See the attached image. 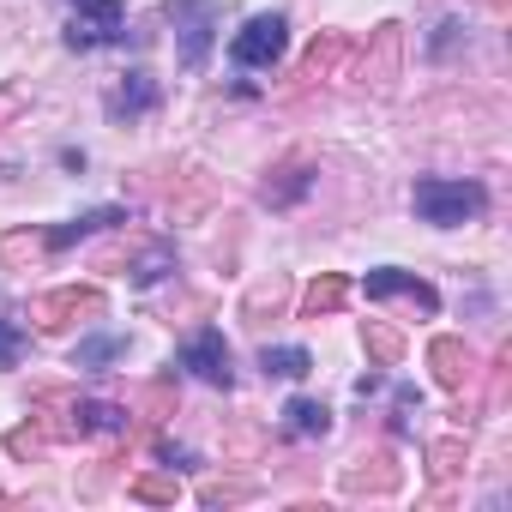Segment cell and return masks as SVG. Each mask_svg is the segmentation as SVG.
Instances as JSON below:
<instances>
[{
  "instance_id": "1f68e13d",
  "label": "cell",
  "mask_w": 512,
  "mask_h": 512,
  "mask_svg": "<svg viewBox=\"0 0 512 512\" xmlns=\"http://www.w3.org/2000/svg\"><path fill=\"white\" fill-rule=\"evenodd\" d=\"M482 7H488V13H494V19H506V0H482Z\"/></svg>"
},
{
  "instance_id": "d4e9b609",
  "label": "cell",
  "mask_w": 512,
  "mask_h": 512,
  "mask_svg": "<svg viewBox=\"0 0 512 512\" xmlns=\"http://www.w3.org/2000/svg\"><path fill=\"white\" fill-rule=\"evenodd\" d=\"M127 494H133V500H145V506H175V494H181V488H175V476L145 470V476H133V482H127Z\"/></svg>"
},
{
  "instance_id": "277c9868",
  "label": "cell",
  "mask_w": 512,
  "mask_h": 512,
  "mask_svg": "<svg viewBox=\"0 0 512 512\" xmlns=\"http://www.w3.org/2000/svg\"><path fill=\"white\" fill-rule=\"evenodd\" d=\"M284 43H290L284 13H253V19L229 37V61L247 67V73H260V67H272V61L284 55Z\"/></svg>"
},
{
  "instance_id": "603a6c76",
  "label": "cell",
  "mask_w": 512,
  "mask_h": 512,
  "mask_svg": "<svg viewBox=\"0 0 512 512\" xmlns=\"http://www.w3.org/2000/svg\"><path fill=\"white\" fill-rule=\"evenodd\" d=\"M260 368H266V374H278V380H302V374L314 368V356H308L302 344H278V350L266 344V350H260Z\"/></svg>"
},
{
  "instance_id": "4dcf8cb0",
  "label": "cell",
  "mask_w": 512,
  "mask_h": 512,
  "mask_svg": "<svg viewBox=\"0 0 512 512\" xmlns=\"http://www.w3.org/2000/svg\"><path fill=\"white\" fill-rule=\"evenodd\" d=\"M229 452H235V458H253V452H260V434H253V428H235V434H229Z\"/></svg>"
},
{
  "instance_id": "d6a6232c",
  "label": "cell",
  "mask_w": 512,
  "mask_h": 512,
  "mask_svg": "<svg viewBox=\"0 0 512 512\" xmlns=\"http://www.w3.org/2000/svg\"><path fill=\"white\" fill-rule=\"evenodd\" d=\"M0 500H7V494H0Z\"/></svg>"
},
{
  "instance_id": "7a4b0ae2",
  "label": "cell",
  "mask_w": 512,
  "mask_h": 512,
  "mask_svg": "<svg viewBox=\"0 0 512 512\" xmlns=\"http://www.w3.org/2000/svg\"><path fill=\"white\" fill-rule=\"evenodd\" d=\"M169 19H175V49H181V67L199 73L211 61V43H217V19H223V0H169Z\"/></svg>"
},
{
  "instance_id": "2e32d148",
  "label": "cell",
  "mask_w": 512,
  "mask_h": 512,
  "mask_svg": "<svg viewBox=\"0 0 512 512\" xmlns=\"http://www.w3.org/2000/svg\"><path fill=\"white\" fill-rule=\"evenodd\" d=\"M290 302H296L290 278H266V284H253V290H247V302H241V320H247V326H266V320H278Z\"/></svg>"
},
{
  "instance_id": "4fadbf2b",
  "label": "cell",
  "mask_w": 512,
  "mask_h": 512,
  "mask_svg": "<svg viewBox=\"0 0 512 512\" xmlns=\"http://www.w3.org/2000/svg\"><path fill=\"white\" fill-rule=\"evenodd\" d=\"M344 61H350V37H344V31H320V37H314V49H308V55H302V67H296V91H308V85L332 79Z\"/></svg>"
},
{
  "instance_id": "52a82bcc",
  "label": "cell",
  "mask_w": 512,
  "mask_h": 512,
  "mask_svg": "<svg viewBox=\"0 0 512 512\" xmlns=\"http://www.w3.org/2000/svg\"><path fill=\"white\" fill-rule=\"evenodd\" d=\"M398 67H404V25H380L368 37V49H362V85L386 97L392 79H398Z\"/></svg>"
},
{
  "instance_id": "8992f818",
  "label": "cell",
  "mask_w": 512,
  "mask_h": 512,
  "mask_svg": "<svg viewBox=\"0 0 512 512\" xmlns=\"http://www.w3.org/2000/svg\"><path fill=\"white\" fill-rule=\"evenodd\" d=\"M193 380H205V386H235V368H229V344H223V332L217 326H205V332H193L187 344H181V356H175Z\"/></svg>"
},
{
  "instance_id": "ba28073f",
  "label": "cell",
  "mask_w": 512,
  "mask_h": 512,
  "mask_svg": "<svg viewBox=\"0 0 512 512\" xmlns=\"http://www.w3.org/2000/svg\"><path fill=\"white\" fill-rule=\"evenodd\" d=\"M398 482H404V464H398L386 446H380V452H362L356 464H344V494H356V500H362V494H374V500H380V494H398Z\"/></svg>"
},
{
  "instance_id": "8fae6325",
  "label": "cell",
  "mask_w": 512,
  "mask_h": 512,
  "mask_svg": "<svg viewBox=\"0 0 512 512\" xmlns=\"http://www.w3.org/2000/svg\"><path fill=\"white\" fill-rule=\"evenodd\" d=\"M308 187H314V157H302V151H290L284 163H272V181L260 187V199H266L272 211H284V205H296V199H308Z\"/></svg>"
},
{
  "instance_id": "d6986e66",
  "label": "cell",
  "mask_w": 512,
  "mask_h": 512,
  "mask_svg": "<svg viewBox=\"0 0 512 512\" xmlns=\"http://www.w3.org/2000/svg\"><path fill=\"white\" fill-rule=\"evenodd\" d=\"M326 428H332V410L320 398H290L284 404V434L290 440H320Z\"/></svg>"
},
{
  "instance_id": "83f0119b",
  "label": "cell",
  "mask_w": 512,
  "mask_h": 512,
  "mask_svg": "<svg viewBox=\"0 0 512 512\" xmlns=\"http://www.w3.org/2000/svg\"><path fill=\"white\" fill-rule=\"evenodd\" d=\"M43 446H49V434H43L37 422H25V428H13V434H7V452H13V458H37Z\"/></svg>"
},
{
  "instance_id": "ac0fdd59",
  "label": "cell",
  "mask_w": 512,
  "mask_h": 512,
  "mask_svg": "<svg viewBox=\"0 0 512 512\" xmlns=\"http://www.w3.org/2000/svg\"><path fill=\"white\" fill-rule=\"evenodd\" d=\"M350 302V278L344 272H320L308 290H302V320H326V314H338Z\"/></svg>"
},
{
  "instance_id": "f1b7e54d",
  "label": "cell",
  "mask_w": 512,
  "mask_h": 512,
  "mask_svg": "<svg viewBox=\"0 0 512 512\" xmlns=\"http://www.w3.org/2000/svg\"><path fill=\"white\" fill-rule=\"evenodd\" d=\"M25 109H31V91H25V85H0V127L19 121Z\"/></svg>"
},
{
  "instance_id": "f546056e",
  "label": "cell",
  "mask_w": 512,
  "mask_h": 512,
  "mask_svg": "<svg viewBox=\"0 0 512 512\" xmlns=\"http://www.w3.org/2000/svg\"><path fill=\"white\" fill-rule=\"evenodd\" d=\"M19 356H25V332L13 320H0V368H13Z\"/></svg>"
},
{
  "instance_id": "5b68a950",
  "label": "cell",
  "mask_w": 512,
  "mask_h": 512,
  "mask_svg": "<svg viewBox=\"0 0 512 512\" xmlns=\"http://www.w3.org/2000/svg\"><path fill=\"white\" fill-rule=\"evenodd\" d=\"M121 31H127V7H121V0H79L73 19H67V49L91 55V49L121 43Z\"/></svg>"
},
{
  "instance_id": "ffe728a7",
  "label": "cell",
  "mask_w": 512,
  "mask_h": 512,
  "mask_svg": "<svg viewBox=\"0 0 512 512\" xmlns=\"http://www.w3.org/2000/svg\"><path fill=\"white\" fill-rule=\"evenodd\" d=\"M211 199H217V187H211V175H199V169H187V187L169 199V217L175 223H193V217H205L211 211Z\"/></svg>"
},
{
  "instance_id": "7402d4cb",
  "label": "cell",
  "mask_w": 512,
  "mask_h": 512,
  "mask_svg": "<svg viewBox=\"0 0 512 512\" xmlns=\"http://www.w3.org/2000/svg\"><path fill=\"white\" fill-rule=\"evenodd\" d=\"M43 235H31V229H7V235H0V266H7V272H25L31 260H43Z\"/></svg>"
},
{
  "instance_id": "484cf974",
  "label": "cell",
  "mask_w": 512,
  "mask_h": 512,
  "mask_svg": "<svg viewBox=\"0 0 512 512\" xmlns=\"http://www.w3.org/2000/svg\"><path fill=\"white\" fill-rule=\"evenodd\" d=\"M127 356V338H85L79 350H73V368H109V362H121Z\"/></svg>"
},
{
  "instance_id": "3957f363",
  "label": "cell",
  "mask_w": 512,
  "mask_h": 512,
  "mask_svg": "<svg viewBox=\"0 0 512 512\" xmlns=\"http://www.w3.org/2000/svg\"><path fill=\"white\" fill-rule=\"evenodd\" d=\"M109 314V296L97 284H67V290H49V296H31V326L37 332H67L79 320H103Z\"/></svg>"
},
{
  "instance_id": "4316f807",
  "label": "cell",
  "mask_w": 512,
  "mask_h": 512,
  "mask_svg": "<svg viewBox=\"0 0 512 512\" xmlns=\"http://www.w3.org/2000/svg\"><path fill=\"white\" fill-rule=\"evenodd\" d=\"M199 500L205 506H241V500H253V482H205Z\"/></svg>"
},
{
  "instance_id": "30bf717a",
  "label": "cell",
  "mask_w": 512,
  "mask_h": 512,
  "mask_svg": "<svg viewBox=\"0 0 512 512\" xmlns=\"http://www.w3.org/2000/svg\"><path fill=\"white\" fill-rule=\"evenodd\" d=\"M428 368H434V380L446 386V392H470L476 386V350L464 344V338H434L428 344Z\"/></svg>"
},
{
  "instance_id": "5bb4252c",
  "label": "cell",
  "mask_w": 512,
  "mask_h": 512,
  "mask_svg": "<svg viewBox=\"0 0 512 512\" xmlns=\"http://www.w3.org/2000/svg\"><path fill=\"white\" fill-rule=\"evenodd\" d=\"M157 109V79L151 73H127L115 91H109V121H139Z\"/></svg>"
},
{
  "instance_id": "44dd1931",
  "label": "cell",
  "mask_w": 512,
  "mask_h": 512,
  "mask_svg": "<svg viewBox=\"0 0 512 512\" xmlns=\"http://www.w3.org/2000/svg\"><path fill=\"white\" fill-rule=\"evenodd\" d=\"M362 344H368V362L374 368H398L404 362V332L392 320H368L362 326Z\"/></svg>"
},
{
  "instance_id": "7c38bea8",
  "label": "cell",
  "mask_w": 512,
  "mask_h": 512,
  "mask_svg": "<svg viewBox=\"0 0 512 512\" xmlns=\"http://www.w3.org/2000/svg\"><path fill=\"white\" fill-rule=\"evenodd\" d=\"M97 434H127V410L109 398H73L67 440H97Z\"/></svg>"
},
{
  "instance_id": "6da1fadb",
  "label": "cell",
  "mask_w": 512,
  "mask_h": 512,
  "mask_svg": "<svg viewBox=\"0 0 512 512\" xmlns=\"http://www.w3.org/2000/svg\"><path fill=\"white\" fill-rule=\"evenodd\" d=\"M410 205L422 223L434 229H458V223H476L488 211V187L482 181H440V175H422L410 187Z\"/></svg>"
},
{
  "instance_id": "e0dca14e",
  "label": "cell",
  "mask_w": 512,
  "mask_h": 512,
  "mask_svg": "<svg viewBox=\"0 0 512 512\" xmlns=\"http://www.w3.org/2000/svg\"><path fill=\"white\" fill-rule=\"evenodd\" d=\"M115 223H127V211H121V205H97V211H85V217H73V223L49 229V235H43V247H49V253H61V247H73V241H85V235H97V229H115Z\"/></svg>"
},
{
  "instance_id": "cb8c5ba5",
  "label": "cell",
  "mask_w": 512,
  "mask_h": 512,
  "mask_svg": "<svg viewBox=\"0 0 512 512\" xmlns=\"http://www.w3.org/2000/svg\"><path fill=\"white\" fill-rule=\"evenodd\" d=\"M458 470H464V440H458V434L434 440V446H428V476H434V482H452Z\"/></svg>"
},
{
  "instance_id": "9a60e30c",
  "label": "cell",
  "mask_w": 512,
  "mask_h": 512,
  "mask_svg": "<svg viewBox=\"0 0 512 512\" xmlns=\"http://www.w3.org/2000/svg\"><path fill=\"white\" fill-rule=\"evenodd\" d=\"M175 272V247L163 241V235H151V241H139V253L127 260V278L139 284V290H151V284H163Z\"/></svg>"
},
{
  "instance_id": "9c48e42d",
  "label": "cell",
  "mask_w": 512,
  "mask_h": 512,
  "mask_svg": "<svg viewBox=\"0 0 512 512\" xmlns=\"http://www.w3.org/2000/svg\"><path fill=\"white\" fill-rule=\"evenodd\" d=\"M362 290H368V302L410 296L422 314H440V290H434L428 278H416V272H398V266H380V272H368V278H362Z\"/></svg>"
}]
</instances>
